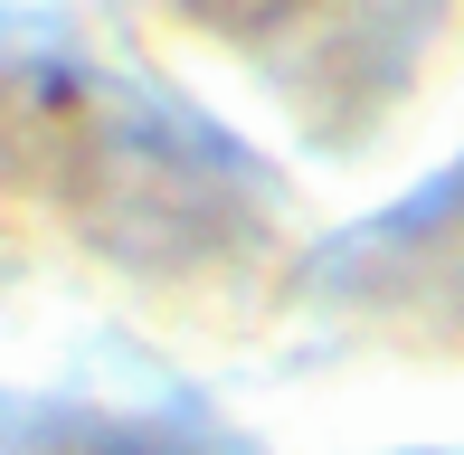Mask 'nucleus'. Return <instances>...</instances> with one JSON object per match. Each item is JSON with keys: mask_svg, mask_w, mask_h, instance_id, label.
Returning a JSON list of instances; mask_svg holds the SVG:
<instances>
[{"mask_svg": "<svg viewBox=\"0 0 464 455\" xmlns=\"http://www.w3.org/2000/svg\"><path fill=\"white\" fill-rule=\"evenodd\" d=\"M218 10H285V0H218Z\"/></svg>", "mask_w": 464, "mask_h": 455, "instance_id": "nucleus-1", "label": "nucleus"}, {"mask_svg": "<svg viewBox=\"0 0 464 455\" xmlns=\"http://www.w3.org/2000/svg\"><path fill=\"white\" fill-rule=\"evenodd\" d=\"M123 455H152V446H123Z\"/></svg>", "mask_w": 464, "mask_h": 455, "instance_id": "nucleus-2", "label": "nucleus"}]
</instances>
